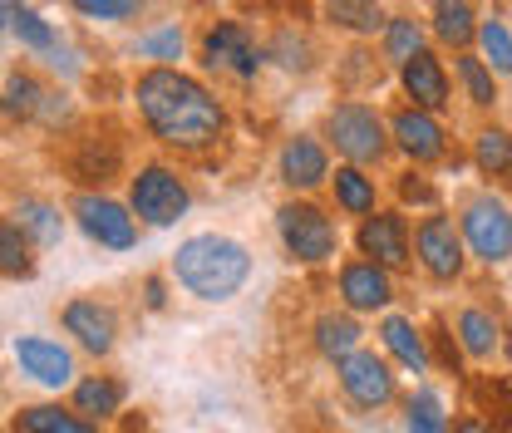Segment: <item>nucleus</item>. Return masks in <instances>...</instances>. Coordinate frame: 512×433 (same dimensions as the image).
I'll use <instances>...</instances> for the list:
<instances>
[{"label":"nucleus","instance_id":"f257e3e1","mask_svg":"<svg viewBox=\"0 0 512 433\" xmlns=\"http://www.w3.org/2000/svg\"><path fill=\"white\" fill-rule=\"evenodd\" d=\"M133 99H138V114L148 133L163 143V148H178V153H207L222 128H227V109L217 104V94L192 79L173 64H153L133 79Z\"/></svg>","mask_w":512,"mask_h":433},{"label":"nucleus","instance_id":"f03ea898","mask_svg":"<svg viewBox=\"0 0 512 433\" xmlns=\"http://www.w3.org/2000/svg\"><path fill=\"white\" fill-rule=\"evenodd\" d=\"M173 276L197 301H232L247 286V276H252V251L242 247L237 237L197 232V237H188L183 247L173 251Z\"/></svg>","mask_w":512,"mask_h":433},{"label":"nucleus","instance_id":"7ed1b4c3","mask_svg":"<svg viewBox=\"0 0 512 433\" xmlns=\"http://www.w3.org/2000/svg\"><path fill=\"white\" fill-rule=\"evenodd\" d=\"M325 138H330L335 153H340L345 163H355V168L380 163L384 153H389V128H384V119L370 104H355V99H345V104H335V109L325 114Z\"/></svg>","mask_w":512,"mask_h":433},{"label":"nucleus","instance_id":"20e7f679","mask_svg":"<svg viewBox=\"0 0 512 433\" xmlns=\"http://www.w3.org/2000/svg\"><path fill=\"white\" fill-rule=\"evenodd\" d=\"M128 207H133V217L148 222V227H173L192 207V192H188V183L178 178V168L148 163V168H138L133 183H128Z\"/></svg>","mask_w":512,"mask_h":433},{"label":"nucleus","instance_id":"39448f33","mask_svg":"<svg viewBox=\"0 0 512 433\" xmlns=\"http://www.w3.org/2000/svg\"><path fill=\"white\" fill-rule=\"evenodd\" d=\"M276 232H281L286 251H291L296 261H306V266L330 261V256H335V247H340L335 222L320 212L316 202H286V207L276 212Z\"/></svg>","mask_w":512,"mask_h":433},{"label":"nucleus","instance_id":"423d86ee","mask_svg":"<svg viewBox=\"0 0 512 433\" xmlns=\"http://www.w3.org/2000/svg\"><path fill=\"white\" fill-rule=\"evenodd\" d=\"M458 222H463V242L473 247L478 261L498 266V261H508L512 256V212H508L503 197H493V192L468 197Z\"/></svg>","mask_w":512,"mask_h":433},{"label":"nucleus","instance_id":"0eeeda50","mask_svg":"<svg viewBox=\"0 0 512 433\" xmlns=\"http://www.w3.org/2000/svg\"><path fill=\"white\" fill-rule=\"evenodd\" d=\"M197 50H202V64H207V69L232 74V79H242V84L256 79V74H261V60H266V50L247 35L242 20H212V25L202 30Z\"/></svg>","mask_w":512,"mask_h":433},{"label":"nucleus","instance_id":"6e6552de","mask_svg":"<svg viewBox=\"0 0 512 433\" xmlns=\"http://www.w3.org/2000/svg\"><path fill=\"white\" fill-rule=\"evenodd\" d=\"M74 222H79V232H84L89 242H99V247H109V251H128L138 242L133 207L104 197V192H79V197H74Z\"/></svg>","mask_w":512,"mask_h":433},{"label":"nucleus","instance_id":"1a4fd4ad","mask_svg":"<svg viewBox=\"0 0 512 433\" xmlns=\"http://www.w3.org/2000/svg\"><path fill=\"white\" fill-rule=\"evenodd\" d=\"M414 247H419V261L434 281H453L463 271V232L453 227V217L444 212H429L414 232Z\"/></svg>","mask_w":512,"mask_h":433},{"label":"nucleus","instance_id":"9d476101","mask_svg":"<svg viewBox=\"0 0 512 433\" xmlns=\"http://www.w3.org/2000/svg\"><path fill=\"white\" fill-rule=\"evenodd\" d=\"M340 389L360 404V409H384L394 399V374L375 350H355L340 360Z\"/></svg>","mask_w":512,"mask_h":433},{"label":"nucleus","instance_id":"9b49d317","mask_svg":"<svg viewBox=\"0 0 512 433\" xmlns=\"http://www.w3.org/2000/svg\"><path fill=\"white\" fill-rule=\"evenodd\" d=\"M360 251H365V261H375L384 271H404L409 266V222L399 212H370L360 222Z\"/></svg>","mask_w":512,"mask_h":433},{"label":"nucleus","instance_id":"f8f14e48","mask_svg":"<svg viewBox=\"0 0 512 433\" xmlns=\"http://www.w3.org/2000/svg\"><path fill=\"white\" fill-rule=\"evenodd\" d=\"M389 138H394V148H399L404 158H414V163H434V158L448 153L444 128L434 124L429 109H394V114H389Z\"/></svg>","mask_w":512,"mask_h":433},{"label":"nucleus","instance_id":"ddd939ff","mask_svg":"<svg viewBox=\"0 0 512 433\" xmlns=\"http://www.w3.org/2000/svg\"><path fill=\"white\" fill-rule=\"evenodd\" d=\"M15 365L30 374L35 384H45V389H64L69 379H74V360H69V350H64L60 340H45V335H15Z\"/></svg>","mask_w":512,"mask_h":433},{"label":"nucleus","instance_id":"4468645a","mask_svg":"<svg viewBox=\"0 0 512 433\" xmlns=\"http://www.w3.org/2000/svg\"><path fill=\"white\" fill-rule=\"evenodd\" d=\"M64 330H69L89 355H109L114 340H119V315L104 306V301H94V296H79V301L64 306Z\"/></svg>","mask_w":512,"mask_h":433},{"label":"nucleus","instance_id":"2eb2a0df","mask_svg":"<svg viewBox=\"0 0 512 433\" xmlns=\"http://www.w3.org/2000/svg\"><path fill=\"white\" fill-rule=\"evenodd\" d=\"M399 84H404V94L414 99V109H429V114L448 109V74H444V60H439L434 50H419L414 60L399 64Z\"/></svg>","mask_w":512,"mask_h":433},{"label":"nucleus","instance_id":"dca6fc26","mask_svg":"<svg viewBox=\"0 0 512 433\" xmlns=\"http://www.w3.org/2000/svg\"><path fill=\"white\" fill-rule=\"evenodd\" d=\"M330 178V158H325V143H316L311 133H296L286 138L281 148V183L296 187V192H311Z\"/></svg>","mask_w":512,"mask_h":433},{"label":"nucleus","instance_id":"f3484780","mask_svg":"<svg viewBox=\"0 0 512 433\" xmlns=\"http://www.w3.org/2000/svg\"><path fill=\"white\" fill-rule=\"evenodd\" d=\"M340 296L350 310H384L394 301V286H389V271L375 261H345L340 266Z\"/></svg>","mask_w":512,"mask_h":433},{"label":"nucleus","instance_id":"a211bd4d","mask_svg":"<svg viewBox=\"0 0 512 433\" xmlns=\"http://www.w3.org/2000/svg\"><path fill=\"white\" fill-rule=\"evenodd\" d=\"M10 222L35 242V247H60V237H64V217H60V207L55 202H45V197H20L15 202V212H10Z\"/></svg>","mask_w":512,"mask_h":433},{"label":"nucleus","instance_id":"6ab92c4d","mask_svg":"<svg viewBox=\"0 0 512 433\" xmlns=\"http://www.w3.org/2000/svg\"><path fill=\"white\" fill-rule=\"evenodd\" d=\"M124 404V384L109 379V374H89L74 384V414L79 419H114Z\"/></svg>","mask_w":512,"mask_h":433},{"label":"nucleus","instance_id":"aec40b11","mask_svg":"<svg viewBox=\"0 0 512 433\" xmlns=\"http://www.w3.org/2000/svg\"><path fill=\"white\" fill-rule=\"evenodd\" d=\"M384 345H389V355L399 360V365H409V370H429V350H424V335L414 330V320H404V315H389L380 325Z\"/></svg>","mask_w":512,"mask_h":433},{"label":"nucleus","instance_id":"412c9836","mask_svg":"<svg viewBox=\"0 0 512 433\" xmlns=\"http://www.w3.org/2000/svg\"><path fill=\"white\" fill-rule=\"evenodd\" d=\"M434 35L463 50L468 40H478V20H473V5L468 0H434Z\"/></svg>","mask_w":512,"mask_h":433},{"label":"nucleus","instance_id":"4be33fe9","mask_svg":"<svg viewBox=\"0 0 512 433\" xmlns=\"http://www.w3.org/2000/svg\"><path fill=\"white\" fill-rule=\"evenodd\" d=\"M335 202H340V212H350V217H370L375 212V178H365L355 163H345V168H335Z\"/></svg>","mask_w":512,"mask_h":433},{"label":"nucleus","instance_id":"5701e85b","mask_svg":"<svg viewBox=\"0 0 512 433\" xmlns=\"http://www.w3.org/2000/svg\"><path fill=\"white\" fill-rule=\"evenodd\" d=\"M325 20L350 30V35H375L384 30V10L380 0H325Z\"/></svg>","mask_w":512,"mask_h":433},{"label":"nucleus","instance_id":"b1692460","mask_svg":"<svg viewBox=\"0 0 512 433\" xmlns=\"http://www.w3.org/2000/svg\"><path fill=\"white\" fill-rule=\"evenodd\" d=\"M473 163L488 178H512V133L508 128H478L473 138Z\"/></svg>","mask_w":512,"mask_h":433},{"label":"nucleus","instance_id":"393cba45","mask_svg":"<svg viewBox=\"0 0 512 433\" xmlns=\"http://www.w3.org/2000/svg\"><path fill=\"white\" fill-rule=\"evenodd\" d=\"M360 325L350 320V315H320L316 320V345L325 360H345V355H355L360 350Z\"/></svg>","mask_w":512,"mask_h":433},{"label":"nucleus","instance_id":"a878e982","mask_svg":"<svg viewBox=\"0 0 512 433\" xmlns=\"http://www.w3.org/2000/svg\"><path fill=\"white\" fill-rule=\"evenodd\" d=\"M30 237L10 222V217H0V276H10V281H25V276H35V256H30Z\"/></svg>","mask_w":512,"mask_h":433},{"label":"nucleus","instance_id":"bb28decb","mask_svg":"<svg viewBox=\"0 0 512 433\" xmlns=\"http://www.w3.org/2000/svg\"><path fill=\"white\" fill-rule=\"evenodd\" d=\"M15 433H94V429L79 414H64L55 404H35V409L15 414Z\"/></svg>","mask_w":512,"mask_h":433},{"label":"nucleus","instance_id":"cd10ccee","mask_svg":"<svg viewBox=\"0 0 512 433\" xmlns=\"http://www.w3.org/2000/svg\"><path fill=\"white\" fill-rule=\"evenodd\" d=\"M119 173V143L114 138H84V158L74 163L79 183H109Z\"/></svg>","mask_w":512,"mask_h":433},{"label":"nucleus","instance_id":"c85d7f7f","mask_svg":"<svg viewBox=\"0 0 512 433\" xmlns=\"http://www.w3.org/2000/svg\"><path fill=\"white\" fill-rule=\"evenodd\" d=\"M458 340H463V350L473 360H488L498 350V320L488 310H463L458 315Z\"/></svg>","mask_w":512,"mask_h":433},{"label":"nucleus","instance_id":"c756f323","mask_svg":"<svg viewBox=\"0 0 512 433\" xmlns=\"http://www.w3.org/2000/svg\"><path fill=\"white\" fill-rule=\"evenodd\" d=\"M419 50H424V25L414 15H389L384 20V55L394 64H404V60H414Z\"/></svg>","mask_w":512,"mask_h":433},{"label":"nucleus","instance_id":"7c9ffc66","mask_svg":"<svg viewBox=\"0 0 512 433\" xmlns=\"http://www.w3.org/2000/svg\"><path fill=\"white\" fill-rule=\"evenodd\" d=\"M15 35H20V45L25 50H35V55H55L60 50V35H55V25L40 15V10H30V5H20L15 10V25H10Z\"/></svg>","mask_w":512,"mask_h":433},{"label":"nucleus","instance_id":"2f4dec72","mask_svg":"<svg viewBox=\"0 0 512 433\" xmlns=\"http://www.w3.org/2000/svg\"><path fill=\"white\" fill-rule=\"evenodd\" d=\"M478 45H483V64L488 69H512V30L498 15L478 20Z\"/></svg>","mask_w":512,"mask_h":433},{"label":"nucleus","instance_id":"473e14b6","mask_svg":"<svg viewBox=\"0 0 512 433\" xmlns=\"http://www.w3.org/2000/svg\"><path fill=\"white\" fill-rule=\"evenodd\" d=\"M183 25L173 20V25H163V30H148V35H138V55L143 60H153V64H173V60H183Z\"/></svg>","mask_w":512,"mask_h":433},{"label":"nucleus","instance_id":"72a5a7b5","mask_svg":"<svg viewBox=\"0 0 512 433\" xmlns=\"http://www.w3.org/2000/svg\"><path fill=\"white\" fill-rule=\"evenodd\" d=\"M458 79H463V89H468V99H473L478 109H493V104H498V84H493V69H488L483 60L463 55V60H458Z\"/></svg>","mask_w":512,"mask_h":433},{"label":"nucleus","instance_id":"f704fd0d","mask_svg":"<svg viewBox=\"0 0 512 433\" xmlns=\"http://www.w3.org/2000/svg\"><path fill=\"white\" fill-rule=\"evenodd\" d=\"M409 433H448V419H444V404L434 389H419L409 399Z\"/></svg>","mask_w":512,"mask_h":433},{"label":"nucleus","instance_id":"c9c22d12","mask_svg":"<svg viewBox=\"0 0 512 433\" xmlns=\"http://www.w3.org/2000/svg\"><path fill=\"white\" fill-rule=\"evenodd\" d=\"M266 60H276L281 69H291V74H296V69L306 74V69H311V45H306L296 30H276V40L266 45Z\"/></svg>","mask_w":512,"mask_h":433},{"label":"nucleus","instance_id":"e433bc0d","mask_svg":"<svg viewBox=\"0 0 512 433\" xmlns=\"http://www.w3.org/2000/svg\"><path fill=\"white\" fill-rule=\"evenodd\" d=\"M69 5H74L84 20H109V25H114V20H133V15H143V5H148V0H69Z\"/></svg>","mask_w":512,"mask_h":433},{"label":"nucleus","instance_id":"4c0bfd02","mask_svg":"<svg viewBox=\"0 0 512 433\" xmlns=\"http://www.w3.org/2000/svg\"><path fill=\"white\" fill-rule=\"evenodd\" d=\"M394 187H399V197L414 202V207H439V187L429 183V178H419V173H404Z\"/></svg>","mask_w":512,"mask_h":433},{"label":"nucleus","instance_id":"58836bf2","mask_svg":"<svg viewBox=\"0 0 512 433\" xmlns=\"http://www.w3.org/2000/svg\"><path fill=\"white\" fill-rule=\"evenodd\" d=\"M143 296H148V310H163V301H168V296H163V281H158V276H148V281H143Z\"/></svg>","mask_w":512,"mask_h":433},{"label":"nucleus","instance_id":"ea45409f","mask_svg":"<svg viewBox=\"0 0 512 433\" xmlns=\"http://www.w3.org/2000/svg\"><path fill=\"white\" fill-rule=\"evenodd\" d=\"M453 433H498V429H488L483 419H463V424H453Z\"/></svg>","mask_w":512,"mask_h":433},{"label":"nucleus","instance_id":"a19ab883","mask_svg":"<svg viewBox=\"0 0 512 433\" xmlns=\"http://www.w3.org/2000/svg\"><path fill=\"white\" fill-rule=\"evenodd\" d=\"M15 10H20L15 0H0V30H5V25H15Z\"/></svg>","mask_w":512,"mask_h":433},{"label":"nucleus","instance_id":"79ce46f5","mask_svg":"<svg viewBox=\"0 0 512 433\" xmlns=\"http://www.w3.org/2000/svg\"><path fill=\"white\" fill-rule=\"evenodd\" d=\"M468 5H473V0H468Z\"/></svg>","mask_w":512,"mask_h":433}]
</instances>
